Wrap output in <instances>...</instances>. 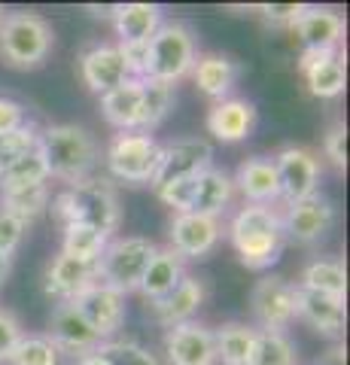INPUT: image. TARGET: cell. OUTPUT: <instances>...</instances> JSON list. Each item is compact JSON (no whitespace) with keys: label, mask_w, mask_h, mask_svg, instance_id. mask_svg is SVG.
I'll list each match as a JSON object with an SVG mask.
<instances>
[{"label":"cell","mask_w":350,"mask_h":365,"mask_svg":"<svg viewBox=\"0 0 350 365\" xmlns=\"http://www.w3.org/2000/svg\"><path fill=\"white\" fill-rule=\"evenodd\" d=\"M49 210L61 225H71V222L92 225L110 237L119 232V222H122L119 192L110 177H88L83 182H76V186H67L49 201Z\"/></svg>","instance_id":"cell-1"},{"label":"cell","mask_w":350,"mask_h":365,"mask_svg":"<svg viewBox=\"0 0 350 365\" xmlns=\"http://www.w3.org/2000/svg\"><path fill=\"white\" fill-rule=\"evenodd\" d=\"M229 241L238 253V262L250 271H265L280 259L284 250V225H280L277 207H262V204H244L229 220Z\"/></svg>","instance_id":"cell-2"},{"label":"cell","mask_w":350,"mask_h":365,"mask_svg":"<svg viewBox=\"0 0 350 365\" xmlns=\"http://www.w3.org/2000/svg\"><path fill=\"white\" fill-rule=\"evenodd\" d=\"M40 153L46 158L49 180L76 186L92 177L98 165V140L95 134L76 122H61V125H46L40 131Z\"/></svg>","instance_id":"cell-3"},{"label":"cell","mask_w":350,"mask_h":365,"mask_svg":"<svg viewBox=\"0 0 350 365\" xmlns=\"http://www.w3.org/2000/svg\"><path fill=\"white\" fill-rule=\"evenodd\" d=\"M195 58H198L195 31L180 19L162 21V28L153 34L150 43H146L140 79H155V83L174 86L183 76H189Z\"/></svg>","instance_id":"cell-4"},{"label":"cell","mask_w":350,"mask_h":365,"mask_svg":"<svg viewBox=\"0 0 350 365\" xmlns=\"http://www.w3.org/2000/svg\"><path fill=\"white\" fill-rule=\"evenodd\" d=\"M55 31L40 13H4L0 19V58L13 71H34L49 58Z\"/></svg>","instance_id":"cell-5"},{"label":"cell","mask_w":350,"mask_h":365,"mask_svg":"<svg viewBox=\"0 0 350 365\" xmlns=\"http://www.w3.org/2000/svg\"><path fill=\"white\" fill-rule=\"evenodd\" d=\"M155 247L150 237L128 235V237H110V244L104 247V253L95 262L98 283H104L113 292L128 295L138 292L143 271L150 268V262L155 256Z\"/></svg>","instance_id":"cell-6"},{"label":"cell","mask_w":350,"mask_h":365,"mask_svg":"<svg viewBox=\"0 0 350 365\" xmlns=\"http://www.w3.org/2000/svg\"><path fill=\"white\" fill-rule=\"evenodd\" d=\"M159 158H162V143L146 131H116L104 150V165L110 170V180L125 182V186L153 182Z\"/></svg>","instance_id":"cell-7"},{"label":"cell","mask_w":350,"mask_h":365,"mask_svg":"<svg viewBox=\"0 0 350 365\" xmlns=\"http://www.w3.org/2000/svg\"><path fill=\"white\" fill-rule=\"evenodd\" d=\"M250 311L259 332H287L296 319V283L284 274H268L250 292Z\"/></svg>","instance_id":"cell-8"},{"label":"cell","mask_w":350,"mask_h":365,"mask_svg":"<svg viewBox=\"0 0 350 365\" xmlns=\"http://www.w3.org/2000/svg\"><path fill=\"white\" fill-rule=\"evenodd\" d=\"M335 204L332 198H326L323 192H314V195L284 204V213H280V225H284V235L296 244H317L326 235L332 232L335 225Z\"/></svg>","instance_id":"cell-9"},{"label":"cell","mask_w":350,"mask_h":365,"mask_svg":"<svg viewBox=\"0 0 350 365\" xmlns=\"http://www.w3.org/2000/svg\"><path fill=\"white\" fill-rule=\"evenodd\" d=\"M210 165H213L210 140H205V137H177V140L162 143V158H159V168H155V177L150 186L162 189L174 180L198 177Z\"/></svg>","instance_id":"cell-10"},{"label":"cell","mask_w":350,"mask_h":365,"mask_svg":"<svg viewBox=\"0 0 350 365\" xmlns=\"http://www.w3.org/2000/svg\"><path fill=\"white\" fill-rule=\"evenodd\" d=\"M274 170L284 204L302 201L314 195V192H320V158L308 146H296V143L284 146L274 155Z\"/></svg>","instance_id":"cell-11"},{"label":"cell","mask_w":350,"mask_h":365,"mask_svg":"<svg viewBox=\"0 0 350 365\" xmlns=\"http://www.w3.org/2000/svg\"><path fill=\"white\" fill-rule=\"evenodd\" d=\"M80 73H83V83L88 86V91H95V95H107V91H113L116 86L128 83V79H138L131 73L125 52H122L116 43L86 46L80 55Z\"/></svg>","instance_id":"cell-12"},{"label":"cell","mask_w":350,"mask_h":365,"mask_svg":"<svg viewBox=\"0 0 350 365\" xmlns=\"http://www.w3.org/2000/svg\"><path fill=\"white\" fill-rule=\"evenodd\" d=\"M168 241L180 259H207L222 241V222L213 216L174 213Z\"/></svg>","instance_id":"cell-13"},{"label":"cell","mask_w":350,"mask_h":365,"mask_svg":"<svg viewBox=\"0 0 350 365\" xmlns=\"http://www.w3.org/2000/svg\"><path fill=\"white\" fill-rule=\"evenodd\" d=\"M46 338L52 341L58 353H67V356H73V359L88 356V353H95L101 344L95 329L86 323V317L80 314V307L73 302H58L52 307Z\"/></svg>","instance_id":"cell-14"},{"label":"cell","mask_w":350,"mask_h":365,"mask_svg":"<svg viewBox=\"0 0 350 365\" xmlns=\"http://www.w3.org/2000/svg\"><path fill=\"white\" fill-rule=\"evenodd\" d=\"M162 344H165L168 365H217L213 329L198 323V319L165 329Z\"/></svg>","instance_id":"cell-15"},{"label":"cell","mask_w":350,"mask_h":365,"mask_svg":"<svg viewBox=\"0 0 350 365\" xmlns=\"http://www.w3.org/2000/svg\"><path fill=\"white\" fill-rule=\"evenodd\" d=\"M207 295H210L207 280L186 274V277L180 280L177 287L165 295V299L150 302V317H153L155 326L174 329V326H180V323H189V319H195V314L201 311V307H205Z\"/></svg>","instance_id":"cell-16"},{"label":"cell","mask_w":350,"mask_h":365,"mask_svg":"<svg viewBox=\"0 0 350 365\" xmlns=\"http://www.w3.org/2000/svg\"><path fill=\"white\" fill-rule=\"evenodd\" d=\"M299 71L304 76V86L314 98H338L347 86V67H344V55L341 49L329 52V49H302L299 55Z\"/></svg>","instance_id":"cell-17"},{"label":"cell","mask_w":350,"mask_h":365,"mask_svg":"<svg viewBox=\"0 0 350 365\" xmlns=\"http://www.w3.org/2000/svg\"><path fill=\"white\" fill-rule=\"evenodd\" d=\"M165 9L159 4H119L113 6V31L119 49H146L153 34L162 28Z\"/></svg>","instance_id":"cell-18"},{"label":"cell","mask_w":350,"mask_h":365,"mask_svg":"<svg viewBox=\"0 0 350 365\" xmlns=\"http://www.w3.org/2000/svg\"><path fill=\"white\" fill-rule=\"evenodd\" d=\"M73 304L80 307L86 323L95 329V335L101 341L116 338L122 323H125V295L113 292L110 287H104V283H92Z\"/></svg>","instance_id":"cell-19"},{"label":"cell","mask_w":350,"mask_h":365,"mask_svg":"<svg viewBox=\"0 0 350 365\" xmlns=\"http://www.w3.org/2000/svg\"><path fill=\"white\" fill-rule=\"evenodd\" d=\"M205 128L220 143H241L256 128V107L247 98H222L207 110Z\"/></svg>","instance_id":"cell-20"},{"label":"cell","mask_w":350,"mask_h":365,"mask_svg":"<svg viewBox=\"0 0 350 365\" xmlns=\"http://www.w3.org/2000/svg\"><path fill=\"white\" fill-rule=\"evenodd\" d=\"M296 319L308 323L317 335H326V338L338 341V338H341V332H344V323H347L344 299L296 287Z\"/></svg>","instance_id":"cell-21"},{"label":"cell","mask_w":350,"mask_h":365,"mask_svg":"<svg viewBox=\"0 0 350 365\" xmlns=\"http://www.w3.org/2000/svg\"><path fill=\"white\" fill-rule=\"evenodd\" d=\"M235 192H241L247 204H262V207H274L280 201V186H277V170L274 158L268 155H250L244 158L235 170Z\"/></svg>","instance_id":"cell-22"},{"label":"cell","mask_w":350,"mask_h":365,"mask_svg":"<svg viewBox=\"0 0 350 365\" xmlns=\"http://www.w3.org/2000/svg\"><path fill=\"white\" fill-rule=\"evenodd\" d=\"M302 49H329L338 52L344 40V19L329 6H304V13L289 28Z\"/></svg>","instance_id":"cell-23"},{"label":"cell","mask_w":350,"mask_h":365,"mask_svg":"<svg viewBox=\"0 0 350 365\" xmlns=\"http://www.w3.org/2000/svg\"><path fill=\"white\" fill-rule=\"evenodd\" d=\"M92 283H98L95 265L58 253L46 265L43 289H46V295H52V299H58V302H76L88 287H92Z\"/></svg>","instance_id":"cell-24"},{"label":"cell","mask_w":350,"mask_h":365,"mask_svg":"<svg viewBox=\"0 0 350 365\" xmlns=\"http://www.w3.org/2000/svg\"><path fill=\"white\" fill-rule=\"evenodd\" d=\"M235 198V182L232 174L222 168H207L195 177V186H192V198H189V210L186 213H198V216H220L229 210V204Z\"/></svg>","instance_id":"cell-25"},{"label":"cell","mask_w":350,"mask_h":365,"mask_svg":"<svg viewBox=\"0 0 350 365\" xmlns=\"http://www.w3.org/2000/svg\"><path fill=\"white\" fill-rule=\"evenodd\" d=\"M238 73H241V67L235 64L229 55H220V52L198 55L195 64H192V71H189L192 83H195L201 95H207L210 101L229 98V91L235 88V83H238Z\"/></svg>","instance_id":"cell-26"},{"label":"cell","mask_w":350,"mask_h":365,"mask_svg":"<svg viewBox=\"0 0 350 365\" xmlns=\"http://www.w3.org/2000/svg\"><path fill=\"white\" fill-rule=\"evenodd\" d=\"M183 277H186V259H180L171 247H165V250L159 247L153 262H150V268L143 271V280H140L138 292L146 302L165 299V295L171 292Z\"/></svg>","instance_id":"cell-27"},{"label":"cell","mask_w":350,"mask_h":365,"mask_svg":"<svg viewBox=\"0 0 350 365\" xmlns=\"http://www.w3.org/2000/svg\"><path fill=\"white\" fill-rule=\"evenodd\" d=\"M101 113L116 131H138L140 116V79L116 86L107 95H101Z\"/></svg>","instance_id":"cell-28"},{"label":"cell","mask_w":350,"mask_h":365,"mask_svg":"<svg viewBox=\"0 0 350 365\" xmlns=\"http://www.w3.org/2000/svg\"><path fill=\"white\" fill-rule=\"evenodd\" d=\"M256 332L259 329L250 323H222L220 329H213V347H217V362L222 365H247L250 353L256 344Z\"/></svg>","instance_id":"cell-29"},{"label":"cell","mask_w":350,"mask_h":365,"mask_svg":"<svg viewBox=\"0 0 350 365\" xmlns=\"http://www.w3.org/2000/svg\"><path fill=\"white\" fill-rule=\"evenodd\" d=\"M299 289H311V292H326V295H338L344 299L347 292V271H344V262L341 259H311L308 265L302 268L299 274Z\"/></svg>","instance_id":"cell-30"},{"label":"cell","mask_w":350,"mask_h":365,"mask_svg":"<svg viewBox=\"0 0 350 365\" xmlns=\"http://www.w3.org/2000/svg\"><path fill=\"white\" fill-rule=\"evenodd\" d=\"M171 107H174V86L155 83V79H140V116H138V131L153 134V131L168 119Z\"/></svg>","instance_id":"cell-31"},{"label":"cell","mask_w":350,"mask_h":365,"mask_svg":"<svg viewBox=\"0 0 350 365\" xmlns=\"http://www.w3.org/2000/svg\"><path fill=\"white\" fill-rule=\"evenodd\" d=\"M49 182L46 186H31V189H9L0 192V210H6L9 216H16L21 225L37 222L43 213L49 210Z\"/></svg>","instance_id":"cell-32"},{"label":"cell","mask_w":350,"mask_h":365,"mask_svg":"<svg viewBox=\"0 0 350 365\" xmlns=\"http://www.w3.org/2000/svg\"><path fill=\"white\" fill-rule=\"evenodd\" d=\"M107 244H110V235L98 232V228H92V225H80V222L61 225V253L64 256H73L80 262L95 265Z\"/></svg>","instance_id":"cell-33"},{"label":"cell","mask_w":350,"mask_h":365,"mask_svg":"<svg viewBox=\"0 0 350 365\" xmlns=\"http://www.w3.org/2000/svg\"><path fill=\"white\" fill-rule=\"evenodd\" d=\"M49 182V168L43 158L40 146H34L31 153H25L13 168H6V174L0 177V192L9 189H31V186H46Z\"/></svg>","instance_id":"cell-34"},{"label":"cell","mask_w":350,"mask_h":365,"mask_svg":"<svg viewBox=\"0 0 350 365\" xmlns=\"http://www.w3.org/2000/svg\"><path fill=\"white\" fill-rule=\"evenodd\" d=\"M247 365H299V350L287 332H256Z\"/></svg>","instance_id":"cell-35"},{"label":"cell","mask_w":350,"mask_h":365,"mask_svg":"<svg viewBox=\"0 0 350 365\" xmlns=\"http://www.w3.org/2000/svg\"><path fill=\"white\" fill-rule=\"evenodd\" d=\"M98 356L104 359L107 365H162L155 359V353H150L138 341H122V338H110V341H101L98 344Z\"/></svg>","instance_id":"cell-36"},{"label":"cell","mask_w":350,"mask_h":365,"mask_svg":"<svg viewBox=\"0 0 350 365\" xmlns=\"http://www.w3.org/2000/svg\"><path fill=\"white\" fill-rule=\"evenodd\" d=\"M61 353L46 335H21L19 344L9 353V365H58Z\"/></svg>","instance_id":"cell-37"},{"label":"cell","mask_w":350,"mask_h":365,"mask_svg":"<svg viewBox=\"0 0 350 365\" xmlns=\"http://www.w3.org/2000/svg\"><path fill=\"white\" fill-rule=\"evenodd\" d=\"M37 140H40V128L34 122H25L16 131L0 134V177H4L6 168H13L25 153H31L34 146H37Z\"/></svg>","instance_id":"cell-38"},{"label":"cell","mask_w":350,"mask_h":365,"mask_svg":"<svg viewBox=\"0 0 350 365\" xmlns=\"http://www.w3.org/2000/svg\"><path fill=\"white\" fill-rule=\"evenodd\" d=\"M304 6H308V4H259L253 9L268 21V25L292 28V25H296V19L304 13Z\"/></svg>","instance_id":"cell-39"},{"label":"cell","mask_w":350,"mask_h":365,"mask_svg":"<svg viewBox=\"0 0 350 365\" xmlns=\"http://www.w3.org/2000/svg\"><path fill=\"white\" fill-rule=\"evenodd\" d=\"M192 186H195V177L174 180V182H168V186L155 189V195H159V201L168 204L174 213H186L189 210V198H192Z\"/></svg>","instance_id":"cell-40"},{"label":"cell","mask_w":350,"mask_h":365,"mask_svg":"<svg viewBox=\"0 0 350 365\" xmlns=\"http://www.w3.org/2000/svg\"><path fill=\"white\" fill-rule=\"evenodd\" d=\"M323 153L326 158L338 168V170H344L347 168V125L344 122H335L329 131H326L323 137Z\"/></svg>","instance_id":"cell-41"},{"label":"cell","mask_w":350,"mask_h":365,"mask_svg":"<svg viewBox=\"0 0 350 365\" xmlns=\"http://www.w3.org/2000/svg\"><path fill=\"white\" fill-rule=\"evenodd\" d=\"M25 232H28V225H21L16 216L0 210V253L13 259L16 250L21 247V241H25Z\"/></svg>","instance_id":"cell-42"},{"label":"cell","mask_w":350,"mask_h":365,"mask_svg":"<svg viewBox=\"0 0 350 365\" xmlns=\"http://www.w3.org/2000/svg\"><path fill=\"white\" fill-rule=\"evenodd\" d=\"M25 335L21 332V323L13 311H6V307H0V362L9 359V353L13 347L19 344V338Z\"/></svg>","instance_id":"cell-43"},{"label":"cell","mask_w":350,"mask_h":365,"mask_svg":"<svg viewBox=\"0 0 350 365\" xmlns=\"http://www.w3.org/2000/svg\"><path fill=\"white\" fill-rule=\"evenodd\" d=\"M25 122H28V116H25V107H21L19 101L0 98V134L16 131V128H21Z\"/></svg>","instance_id":"cell-44"},{"label":"cell","mask_w":350,"mask_h":365,"mask_svg":"<svg viewBox=\"0 0 350 365\" xmlns=\"http://www.w3.org/2000/svg\"><path fill=\"white\" fill-rule=\"evenodd\" d=\"M344 362H347V350H344L341 341H335L329 350H323V353H320L314 365H344Z\"/></svg>","instance_id":"cell-45"},{"label":"cell","mask_w":350,"mask_h":365,"mask_svg":"<svg viewBox=\"0 0 350 365\" xmlns=\"http://www.w3.org/2000/svg\"><path fill=\"white\" fill-rule=\"evenodd\" d=\"M9 271H13V259H9V256H4V253H0V287H4V283H6V277H9Z\"/></svg>","instance_id":"cell-46"},{"label":"cell","mask_w":350,"mask_h":365,"mask_svg":"<svg viewBox=\"0 0 350 365\" xmlns=\"http://www.w3.org/2000/svg\"><path fill=\"white\" fill-rule=\"evenodd\" d=\"M76 365H107L104 359L98 356V353H88V356H83V359H76Z\"/></svg>","instance_id":"cell-47"},{"label":"cell","mask_w":350,"mask_h":365,"mask_svg":"<svg viewBox=\"0 0 350 365\" xmlns=\"http://www.w3.org/2000/svg\"><path fill=\"white\" fill-rule=\"evenodd\" d=\"M0 19H4V6H0Z\"/></svg>","instance_id":"cell-48"}]
</instances>
